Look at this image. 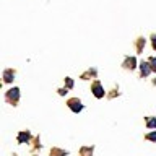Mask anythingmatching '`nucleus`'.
<instances>
[{
  "label": "nucleus",
  "instance_id": "obj_10",
  "mask_svg": "<svg viewBox=\"0 0 156 156\" xmlns=\"http://www.w3.org/2000/svg\"><path fill=\"white\" fill-rule=\"evenodd\" d=\"M151 68H153V70H154V68H156V58H151Z\"/></svg>",
  "mask_w": 156,
  "mask_h": 156
},
{
  "label": "nucleus",
  "instance_id": "obj_6",
  "mask_svg": "<svg viewBox=\"0 0 156 156\" xmlns=\"http://www.w3.org/2000/svg\"><path fill=\"white\" fill-rule=\"evenodd\" d=\"M146 125H148L150 129L156 127V119H151V117H148V119H146Z\"/></svg>",
  "mask_w": 156,
  "mask_h": 156
},
{
  "label": "nucleus",
  "instance_id": "obj_7",
  "mask_svg": "<svg viewBox=\"0 0 156 156\" xmlns=\"http://www.w3.org/2000/svg\"><path fill=\"white\" fill-rule=\"evenodd\" d=\"M12 76H13V73L12 72H5V81H12Z\"/></svg>",
  "mask_w": 156,
  "mask_h": 156
},
{
  "label": "nucleus",
  "instance_id": "obj_11",
  "mask_svg": "<svg viewBox=\"0 0 156 156\" xmlns=\"http://www.w3.org/2000/svg\"><path fill=\"white\" fill-rule=\"evenodd\" d=\"M67 86H68V88H72V86H73V81L70 80V78H67Z\"/></svg>",
  "mask_w": 156,
  "mask_h": 156
},
{
  "label": "nucleus",
  "instance_id": "obj_8",
  "mask_svg": "<svg viewBox=\"0 0 156 156\" xmlns=\"http://www.w3.org/2000/svg\"><path fill=\"white\" fill-rule=\"evenodd\" d=\"M146 138H148V140H153V141H156V132H153V133H148V135H146Z\"/></svg>",
  "mask_w": 156,
  "mask_h": 156
},
{
  "label": "nucleus",
  "instance_id": "obj_1",
  "mask_svg": "<svg viewBox=\"0 0 156 156\" xmlns=\"http://www.w3.org/2000/svg\"><path fill=\"white\" fill-rule=\"evenodd\" d=\"M68 107H70L73 112H80V111L83 109L80 99H70V101H68Z\"/></svg>",
  "mask_w": 156,
  "mask_h": 156
},
{
  "label": "nucleus",
  "instance_id": "obj_9",
  "mask_svg": "<svg viewBox=\"0 0 156 156\" xmlns=\"http://www.w3.org/2000/svg\"><path fill=\"white\" fill-rule=\"evenodd\" d=\"M133 63H135V58H130V60H127V67H130V68H133L135 65H133Z\"/></svg>",
  "mask_w": 156,
  "mask_h": 156
},
{
  "label": "nucleus",
  "instance_id": "obj_3",
  "mask_svg": "<svg viewBox=\"0 0 156 156\" xmlns=\"http://www.w3.org/2000/svg\"><path fill=\"white\" fill-rule=\"evenodd\" d=\"M93 93H94L96 98H102V96H104V91H102V88H101L99 83H94V85H93Z\"/></svg>",
  "mask_w": 156,
  "mask_h": 156
},
{
  "label": "nucleus",
  "instance_id": "obj_4",
  "mask_svg": "<svg viewBox=\"0 0 156 156\" xmlns=\"http://www.w3.org/2000/svg\"><path fill=\"white\" fill-rule=\"evenodd\" d=\"M150 72H151V68L148 67V63H141V75H143V76H146Z\"/></svg>",
  "mask_w": 156,
  "mask_h": 156
},
{
  "label": "nucleus",
  "instance_id": "obj_12",
  "mask_svg": "<svg viewBox=\"0 0 156 156\" xmlns=\"http://www.w3.org/2000/svg\"><path fill=\"white\" fill-rule=\"evenodd\" d=\"M153 46H154V49H156V36L153 37Z\"/></svg>",
  "mask_w": 156,
  "mask_h": 156
},
{
  "label": "nucleus",
  "instance_id": "obj_2",
  "mask_svg": "<svg viewBox=\"0 0 156 156\" xmlns=\"http://www.w3.org/2000/svg\"><path fill=\"white\" fill-rule=\"evenodd\" d=\"M18 96H20L18 88H13V90H10V91L7 93V99L12 101V102H16V101H18Z\"/></svg>",
  "mask_w": 156,
  "mask_h": 156
},
{
  "label": "nucleus",
  "instance_id": "obj_5",
  "mask_svg": "<svg viewBox=\"0 0 156 156\" xmlns=\"http://www.w3.org/2000/svg\"><path fill=\"white\" fill-rule=\"evenodd\" d=\"M24 140H29V133H28V132H23V133H20V136H18V141H20V143H23V141Z\"/></svg>",
  "mask_w": 156,
  "mask_h": 156
}]
</instances>
